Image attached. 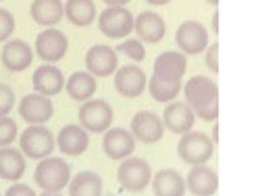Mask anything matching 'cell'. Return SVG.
<instances>
[{"mask_svg": "<svg viewBox=\"0 0 260 196\" xmlns=\"http://www.w3.org/2000/svg\"><path fill=\"white\" fill-rule=\"evenodd\" d=\"M185 102L202 121L219 119V86L206 75H193L183 83Z\"/></svg>", "mask_w": 260, "mask_h": 196, "instance_id": "6da1fadb", "label": "cell"}, {"mask_svg": "<svg viewBox=\"0 0 260 196\" xmlns=\"http://www.w3.org/2000/svg\"><path fill=\"white\" fill-rule=\"evenodd\" d=\"M34 182L44 194H60L71 182V167L60 157L40 159L34 171Z\"/></svg>", "mask_w": 260, "mask_h": 196, "instance_id": "7a4b0ae2", "label": "cell"}, {"mask_svg": "<svg viewBox=\"0 0 260 196\" xmlns=\"http://www.w3.org/2000/svg\"><path fill=\"white\" fill-rule=\"evenodd\" d=\"M56 146V138L44 123H29V127L19 136V148L27 159H46L52 155Z\"/></svg>", "mask_w": 260, "mask_h": 196, "instance_id": "3957f363", "label": "cell"}, {"mask_svg": "<svg viewBox=\"0 0 260 196\" xmlns=\"http://www.w3.org/2000/svg\"><path fill=\"white\" fill-rule=\"evenodd\" d=\"M177 155L187 165H202L208 163L214 155V142L202 132H187L181 134L177 142Z\"/></svg>", "mask_w": 260, "mask_h": 196, "instance_id": "277c9868", "label": "cell"}, {"mask_svg": "<svg viewBox=\"0 0 260 196\" xmlns=\"http://www.w3.org/2000/svg\"><path fill=\"white\" fill-rule=\"evenodd\" d=\"M117 180L125 192H144L152 184V169L140 157H127L119 165Z\"/></svg>", "mask_w": 260, "mask_h": 196, "instance_id": "5b68a950", "label": "cell"}, {"mask_svg": "<svg viewBox=\"0 0 260 196\" xmlns=\"http://www.w3.org/2000/svg\"><path fill=\"white\" fill-rule=\"evenodd\" d=\"M79 125H83L90 134H104L115 119L113 106L102 98H90L79 106Z\"/></svg>", "mask_w": 260, "mask_h": 196, "instance_id": "8992f818", "label": "cell"}, {"mask_svg": "<svg viewBox=\"0 0 260 196\" xmlns=\"http://www.w3.org/2000/svg\"><path fill=\"white\" fill-rule=\"evenodd\" d=\"M136 19L125 7H106L98 15V27L100 32L111 38V40H123L129 38V34L134 32Z\"/></svg>", "mask_w": 260, "mask_h": 196, "instance_id": "52a82bcc", "label": "cell"}, {"mask_svg": "<svg viewBox=\"0 0 260 196\" xmlns=\"http://www.w3.org/2000/svg\"><path fill=\"white\" fill-rule=\"evenodd\" d=\"M34 50L44 63H58L60 59H64V54L69 50V40L60 30L46 27L42 34H38Z\"/></svg>", "mask_w": 260, "mask_h": 196, "instance_id": "ba28073f", "label": "cell"}, {"mask_svg": "<svg viewBox=\"0 0 260 196\" xmlns=\"http://www.w3.org/2000/svg\"><path fill=\"white\" fill-rule=\"evenodd\" d=\"M102 148L108 159L113 161H123L134 155L136 150V136L132 129L125 127H108L102 138Z\"/></svg>", "mask_w": 260, "mask_h": 196, "instance_id": "9c48e42d", "label": "cell"}, {"mask_svg": "<svg viewBox=\"0 0 260 196\" xmlns=\"http://www.w3.org/2000/svg\"><path fill=\"white\" fill-rule=\"evenodd\" d=\"M175 42L185 54H200L208 48V32L198 21H183L177 27Z\"/></svg>", "mask_w": 260, "mask_h": 196, "instance_id": "30bf717a", "label": "cell"}, {"mask_svg": "<svg viewBox=\"0 0 260 196\" xmlns=\"http://www.w3.org/2000/svg\"><path fill=\"white\" fill-rule=\"evenodd\" d=\"M148 88V75L136 65H125L115 71V90L125 98H138Z\"/></svg>", "mask_w": 260, "mask_h": 196, "instance_id": "8fae6325", "label": "cell"}, {"mask_svg": "<svg viewBox=\"0 0 260 196\" xmlns=\"http://www.w3.org/2000/svg\"><path fill=\"white\" fill-rule=\"evenodd\" d=\"M19 115L27 123H46L54 115V104L46 94H27L19 102Z\"/></svg>", "mask_w": 260, "mask_h": 196, "instance_id": "7c38bea8", "label": "cell"}, {"mask_svg": "<svg viewBox=\"0 0 260 196\" xmlns=\"http://www.w3.org/2000/svg\"><path fill=\"white\" fill-rule=\"evenodd\" d=\"M34 54L36 50H31V46L23 40H7V44L0 52V63L7 71H13V73H21L25 71L31 61H34Z\"/></svg>", "mask_w": 260, "mask_h": 196, "instance_id": "4fadbf2b", "label": "cell"}, {"mask_svg": "<svg viewBox=\"0 0 260 196\" xmlns=\"http://www.w3.org/2000/svg\"><path fill=\"white\" fill-rule=\"evenodd\" d=\"M162 123L169 132L173 134H187L191 132L193 123H196V113L187 102H177V100H171L165 106V113H162Z\"/></svg>", "mask_w": 260, "mask_h": 196, "instance_id": "5bb4252c", "label": "cell"}, {"mask_svg": "<svg viewBox=\"0 0 260 196\" xmlns=\"http://www.w3.org/2000/svg\"><path fill=\"white\" fill-rule=\"evenodd\" d=\"M117 50L106 44H96L85 52V67L96 77H108L117 71Z\"/></svg>", "mask_w": 260, "mask_h": 196, "instance_id": "9a60e30c", "label": "cell"}, {"mask_svg": "<svg viewBox=\"0 0 260 196\" xmlns=\"http://www.w3.org/2000/svg\"><path fill=\"white\" fill-rule=\"evenodd\" d=\"M132 134L144 144H156L165 134L162 117L152 111H140L132 119Z\"/></svg>", "mask_w": 260, "mask_h": 196, "instance_id": "2e32d148", "label": "cell"}, {"mask_svg": "<svg viewBox=\"0 0 260 196\" xmlns=\"http://www.w3.org/2000/svg\"><path fill=\"white\" fill-rule=\"evenodd\" d=\"M56 146L62 155L79 157L90 146V132L83 125H75V123L64 125L56 138Z\"/></svg>", "mask_w": 260, "mask_h": 196, "instance_id": "e0dca14e", "label": "cell"}, {"mask_svg": "<svg viewBox=\"0 0 260 196\" xmlns=\"http://www.w3.org/2000/svg\"><path fill=\"white\" fill-rule=\"evenodd\" d=\"M185 184L193 196H212L219 192V176H216L214 169L206 167V163L191 165Z\"/></svg>", "mask_w": 260, "mask_h": 196, "instance_id": "ac0fdd59", "label": "cell"}, {"mask_svg": "<svg viewBox=\"0 0 260 196\" xmlns=\"http://www.w3.org/2000/svg\"><path fill=\"white\" fill-rule=\"evenodd\" d=\"M187 71V57L185 52L167 50L156 57L154 61V73L165 81H181Z\"/></svg>", "mask_w": 260, "mask_h": 196, "instance_id": "d6986e66", "label": "cell"}, {"mask_svg": "<svg viewBox=\"0 0 260 196\" xmlns=\"http://www.w3.org/2000/svg\"><path fill=\"white\" fill-rule=\"evenodd\" d=\"M31 83H34L36 92L46 94V96H56L64 90V75L52 63H44L42 67H38L34 71Z\"/></svg>", "mask_w": 260, "mask_h": 196, "instance_id": "ffe728a7", "label": "cell"}, {"mask_svg": "<svg viewBox=\"0 0 260 196\" xmlns=\"http://www.w3.org/2000/svg\"><path fill=\"white\" fill-rule=\"evenodd\" d=\"M134 32L138 34V38L142 42H148V44H156L165 38L167 25H165V19L154 13V11H144L136 17V25Z\"/></svg>", "mask_w": 260, "mask_h": 196, "instance_id": "44dd1931", "label": "cell"}, {"mask_svg": "<svg viewBox=\"0 0 260 196\" xmlns=\"http://www.w3.org/2000/svg\"><path fill=\"white\" fill-rule=\"evenodd\" d=\"M25 155L23 150H17L13 146H0V180L17 182L25 173Z\"/></svg>", "mask_w": 260, "mask_h": 196, "instance_id": "7402d4cb", "label": "cell"}, {"mask_svg": "<svg viewBox=\"0 0 260 196\" xmlns=\"http://www.w3.org/2000/svg\"><path fill=\"white\" fill-rule=\"evenodd\" d=\"M150 186H152V194L156 196H183L187 192L185 180L175 169H160Z\"/></svg>", "mask_w": 260, "mask_h": 196, "instance_id": "603a6c76", "label": "cell"}, {"mask_svg": "<svg viewBox=\"0 0 260 196\" xmlns=\"http://www.w3.org/2000/svg\"><path fill=\"white\" fill-rule=\"evenodd\" d=\"M29 15L38 25L54 27L64 17V5L60 3V0H34Z\"/></svg>", "mask_w": 260, "mask_h": 196, "instance_id": "cb8c5ba5", "label": "cell"}, {"mask_svg": "<svg viewBox=\"0 0 260 196\" xmlns=\"http://www.w3.org/2000/svg\"><path fill=\"white\" fill-rule=\"evenodd\" d=\"M64 90L77 102L90 100L96 94V75H92L90 71H77L64 81Z\"/></svg>", "mask_w": 260, "mask_h": 196, "instance_id": "d4e9b609", "label": "cell"}, {"mask_svg": "<svg viewBox=\"0 0 260 196\" xmlns=\"http://www.w3.org/2000/svg\"><path fill=\"white\" fill-rule=\"evenodd\" d=\"M64 17L77 27L92 25L96 21L94 0H67V3H64Z\"/></svg>", "mask_w": 260, "mask_h": 196, "instance_id": "484cf974", "label": "cell"}, {"mask_svg": "<svg viewBox=\"0 0 260 196\" xmlns=\"http://www.w3.org/2000/svg\"><path fill=\"white\" fill-rule=\"evenodd\" d=\"M102 178L96 171H81L69 182L67 192L71 196H100L102 194Z\"/></svg>", "mask_w": 260, "mask_h": 196, "instance_id": "4316f807", "label": "cell"}, {"mask_svg": "<svg viewBox=\"0 0 260 196\" xmlns=\"http://www.w3.org/2000/svg\"><path fill=\"white\" fill-rule=\"evenodd\" d=\"M181 81H165L156 73L150 75L148 79V92L156 102H171L181 94Z\"/></svg>", "mask_w": 260, "mask_h": 196, "instance_id": "83f0119b", "label": "cell"}, {"mask_svg": "<svg viewBox=\"0 0 260 196\" xmlns=\"http://www.w3.org/2000/svg\"><path fill=\"white\" fill-rule=\"evenodd\" d=\"M117 52L129 57L132 61H144L146 59V50H144V42L140 38H125L117 44Z\"/></svg>", "mask_w": 260, "mask_h": 196, "instance_id": "f1b7e54d", "label": "cell"}, {"mask_svg": "<svg viewBox=\"0 0 260 196\" xmlns=\"http://www.w3.org/2000/svg\"><path fill=\"white\" fill-rule=\"evenodd\" d=\"M17 136H19V127L15 119H11L9 115H3L0 117V146H11Z\"/></svg>", "mask_w": 260, "mask_h": 196, "instance_id": "f546056e", "label": "cell"}, {"mask_svg": "<svg viewBox=\"0 0 260 196\" xmlns=\"http://www.w3.org/2000/svg\"><path fill=\"white\" fill-rule=\"evenodd\" d=\"M15 32V17L11 11L0 9V42H7Z\"/></svg>", "mask_w": 260, "mask_h": 196, "instance_id": "4dcf8cb0", "label": "cell"}, {"mask_svg": "<svg viewBox=\"0 0 260 196\" xmlns=\"http://www.w3.org/2000/svg\"><path fill=\"white\" fill-rule=\"evenodd\" d=\"M15 108V92L7 83H0V117L9 115Z\"/></svg>", "mask_w": 260, "mask_h": 196, "instance_id": "1f68e13d", "label": "cell"}, {"mask_svg": "<svg viewBox=\"0 0 260 196\" xmlns=\"http://www.w3.org/2000/svg\"><path fill=\"white\" fill-rule=\"evenodd\" d=\"M206 67L212 73H219V44L216 42L206 48Z\"/></svg>", "mask_w": 260, "mask_h": 196, "instance_id": "d6a6232c", "label": "cell"}, {"mask_svg": "<svg viewBox=\"0 0 260 196\" xmlns=\"http://www.w3.org/2000/svg\"><path fill=\"white\" fill-rule=\"evenodd\" d=\"M21 194H23V196H34L36 190L29 188L27 184H19V182H15V184L7 190V196H21Z\"/></svg>", "mask_w": 260, "mask_h": 196, "instance_id": "836d02e7", "label": "cell"}, {"mask_svg": "<svg viewBox=\"0 0 260 196\" xmlns=\"http://www.w3.org/2000/svg\"><path fill=\"white\" fill-rule=\"evenodd\" d=\"M102 3L108 7H125V5L132 3V0H102Z\"/></svg>", "mask_w": 260, "mask_h": 196, "instance_id": "e575fe53", "label": "cell"}, {"mask_svg": "<svg viewBox=\"0 0 260 196\" xmlns=\"http://www.w3.org/2000/svg\"><path fill=\"white\" fill-rule=\"evenodd\" d=\"M148 5H152V7H165V5H169L171 0H146Z\"/></svg>", "mask_w": 260, "mask_h": 196, "instance_id": "d590c367", "label": "cell"}, {"mask_svg": "<svg viewBox=\"0 0 260 196\" xmlns=\"http://www.w3.org/2000/svg\"><path fill=\"white\" fill-rule=\"evenodd\" d=\"M212 30H214V34H219V13L216 11L212 15Z\"/></svg>", "mask_w": 260, "mask_h": 196, "instance_id": "8d00e7d4", "label": "cell"}, {"mask_svg": "<svg viewBox=\"0 0 260 196\" xmlns=\"http://www.w3.org/2000/svg\"><path fill=\"white\" fill-rule=\"evenodd\" d=\"M212 142L214 144L219 142V123H216V121H214V127H212Z\"/></svg>", "mask_w": 260, "mask_h": 196, "instance_id": "74e56055", "label": "cell"}, {"mask_svg": "<svg viewBox=\"0 0 260 196\" xmlns=\"http://www.w3.org/2000/svg\"><path fill=\"white\" fill-rule=\"evenodd\" d=\"M208 5H212V7H219V0H206Z\"/></svg>", "mask_w": 260, "mask_h": 196, "instance_id": "f35d334b", "label": "cell"}, {"mask_svg": "<svg viewBox=\"0 0 260 196\" xmlns=\"http://www.w3.org/2000/svg\"><path fill=\"white\" fill-rule=\"evenodd\" d=\"M0 3H3V0H0Z\"/></svg>", "mask_w": 260, "mask_h": 196, "instance_id": "ab89813d", "label": "cell"}]
</instances>
